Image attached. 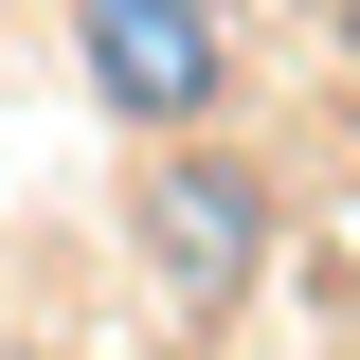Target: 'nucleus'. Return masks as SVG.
<instances>
[{"instance_id": "1", "label": "nucleus", "mask_w": 360, "mask_h": 360, "mask_svg": "<svg viewBox=\"0 0 360 360\" xmlns=\"http://www.w3.org/2000/svg\"><path fill=\"white\" fill-rule=\"evenodd\" d=\"M144 270L217 324L234 288L270 270V180L234 162V144H162V162H144Z\"/></svg>"}, {"instance_id": "2", "label": "nucleus", "mask_w": 360, "mask_h": 360, "mask_svg": "<svg viewBox=\"0 0 360 360\" xmlns=\"http://www.w3.org/2000/svg\"><path fill=\"white\" fill-rule=\"evenodd\" d=\"M72 54H90V90L127 127H198L217 72H234V18L217 0H72Z\"/></svg>"}, {"instance_id": "3", "label": "nucleus", "mask_w": 360, "mask_h": 360, "mask_svg": "<svg viewBox=\"0 0 360 360\" xmlns=\"http://www.w3.org/2000/svg\"><path fill=\"white\" fill-rule=\"evenodd\" d=\"M342 37H360V0H342Z\"/></svg>"}]
</instances>
